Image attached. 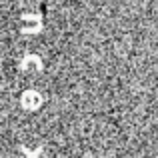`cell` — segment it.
Masks as SVG:
<instances>
[{"label": "cell", "instance_id": "6da1fadb", "mask_svg": "<svg viewBox=\"0 0 158 158\" xmlns=\"http://www.w3.org/2000/svg\"><path fill=\"white\" fill-rule=\"evenodd\" d=\"M42 30V16L36 12L20 14V32L22 34H38Z\"/></svg>", "mask_w": 158, "mask_h": 158}, {"label": "cell", "instance_id": "3957f363", "mask_svg": "<svg viewBox=\"0 0 158 158\" xmlns=\"http://www.w3.org/2000/svg\"><path fill=\"white\" fill-rule=\"evenodd\" d=\"M44 98L38 90H24L22 96H20V106L26 108V110H38L42 106Z\"/></svg>", "mask_w": 158, "mask_h": 158}, {"label": "cell", "instance_id": "7a4b0ae2", "mask_svg": "<svg viewBox=\"0 0 158 158\" xmlns=\"http://www.w3.org/2000/svg\"><path fill=\"white\" fill-rule=\"evenodd\" d=\"M42 68H44V64L40 60V56H36V54H26L18 64V70L22 74H38V72H42Z\"/></svg>", "mask_w": 158, "mask_h": 158}]
</instances>
